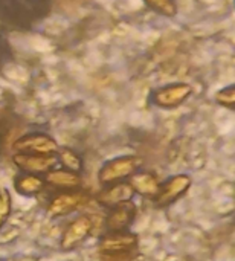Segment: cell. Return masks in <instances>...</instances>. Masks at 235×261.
<instances>
[{"label":"cell","instance_id":"cell-1","mask_svg":"<svg viewBox=\"0 0 235 261\" xmlns=\"http://www.w3.org/2000/svg\"><path fill=\"white\" fill-rule=\"evenodd\" d=\"M139 248V237L130 231L109 232L99 242V257L102 260H130Z\"/></svg>","mask_w":235,"mask_h":261},{"label":"cell","instance_id":"cell-2","mask_svg":"<svg viewBox=\"0 0 235 261\" xmlns=\"http://www.w3.org/2000/svg\"><path fill=\"white\" fill-rule=\"evenodd\" d=\"M141 165H142V159L138 156L128 154V156L113 158L101 167L98 173L99 184L107 187L116 182H124L130 179L136 171H139Z\"/></svg>","mask_w":235,"mask_h":261},{"label":"cell","instance_id":"cell-3","mask_svg":"<svg viewBox=\"0 0 235 261\" xmlns=\"http://www.w3.org/2000/svg\"><path fill=\"white\" fill-rule=\"evenodd\" d=\"M193 179L190 174H176L168 180L161 184L158 194L153 197V202L158 208H168L182 199L191 188Z\"/></svg>","mask_w":235,"mask_h":261},{"label":"cell","instance_id":"cell-4","mask_svg":"<svg viewBox=\"0 0 235 261\" xmlns=\"http://www.w3.org/2000/svg\"><path fill=\"white\" fill-rule=\"evenodd\" d=\"M14 153L24 154H38V156H55L58 151L57 141L46 133H29L18 138L14 145Z\"/></svg>","mask_w":235,"mask_h":261},{"label":"cell","instance_id":"cell-5","mask_svg":"<svg viewBox=\"0 0 235 261\" xmlns=\"http://www.w3.org/2000/svg\"><path fill=\"white\" fill-rule=\"evenodd\" d=\"M89 202V194L81 190L73 191H61L57 194L47 205V216L52 219H60L69 216L80 208H83Z\"/></svg>","mask_w":235,"mask_h":261},{"label":"cell","instance_id":"cell-6","mask_svg":"<svg viewBox=\"0 0 235 261\" xmlns=\"http://www.w3.org/2000/svg\"><path fill=\"white\" fill-rule=\"evenodd\" d=\"M93 220L87 216H80L73 222L67 225L64 229L61 239H60V248L64 252L75 251L80 248L93 232Z\"/></svg>","mask_w":235,"mask_h":261},{"label":"cell","instance_id":"cell-7","mask_svg":"<svg viewBox=\"0 0 235 261\" xmlns=\"http://www.w3.org/2000/svg\"><path fill=\"white\" fill-rule=\"evenodd\" d=\"M12 162L26 174L44 176L50 170L55 168L57 158L55 156H38V154H24V153H14Z\"/></svg>","mask_w":235,"mask_h":261},{"label":"cell","instance_id":"cell-8","mask_svg":"<svg viewBox=\"0 0 235 261\" xmlns=\"http://www.w3.org/2000/svg\"><path fill=\"white\" fill-rule=\"evenodd\" d=\"M138 208L133 200L121 203L118 206H113L106 219V226L109 232H119V231H128L133 222L136 220Z\"/></svg>","mask_w":235,"mask_h":261},{"label":"cell","instance_id":"cell-9","mask_svg":"<svg viewBox=\"0 0 235 261\" xmlns=\"http://www.w3.org/2000/svg\"><path fill=\"white\" fill-rule=\"evenodd\" d=\"M135 196H136V193H135L133 187L130 185V182L124 180V182H116V184L107 185L96 196V200H98L99 205L112 210L113 206H118L121 203L133 200Z\"/></svg>","mask_w":235,"mask_h":261},{"label":"cell","instance_id":"cell-10","mask_svg":"<svg viewBox=\"0 0 235 261\" xmlns=\"http://www.w3.org/2000/svg\"><path fill=\"white\" fill-rule=\"evenodd\" d=\"M190 95H191V87L188 84L179 83V84H171L164 89H159L154 93L153 101L159 107L173 109V107L180 106Z\"/></svg>","mask_w":235,"mask_h":261},{"label":"cell","instance_id":"cell-11","mask_svg":"<svg viewBox=\"0 0 235 261\" xmlns=\"http://www.w3.org/2000/svg\"><path fill=\"white\" fill-rule=\"evenodd\" d=\"M44 184L50 185L55 190H61V191H73V190H80L81 188V174L67 171L64 168H54L50 170L47 174H44Z\"/></svg>","mask_w":235,"mask_h":261},{"label":"cell","instance_id":"cell-12","mask_svg":"<svg viewBox=\"0 0 235 261\" xmlns=\"http://www.w3.org/2000/svg\"><path fill=\"white\" fill-rule=\"evenodd\" d=\"M130 185L133 187L136 194H141L144 197H154L159 191L161 182L156 174L148 171H136L130 177Z\"/></svg>","mask_w":235,"mask_h":261},{"label":"cell","instance_id":"cell-13","mask_svg":"<svg viewBox=\"0 0 235 261\" xmlns=\"http://www.w3.org/2000/svg\"><path fill=\"white\" fill-rule=\"evenodd\" d=\"M14 187H15V191L24 197H34L37 194H40L46 184H44V179L41 176H35V174H20L14 179Z\"/></svg>","mask_w":235,"mask_h":261},{"label":"cell","instance_id":"cell-14","mask_svg":"<svg viewBox=\"0 0 235 261\" xmlns=\"http://www.w3.org/2000/svg\"><path fill=\"white\" fill-rule=\"evenodd\" d=\"M57 162H60V165L67 170V171H72V173H76V174H81L83 168H84V162H83V158L72 148H58L57 154Z\"/></svg>","mask_w":235,"mask_h":261},{"label":"cell","instance_id":"cell-15","mask_svg":"<svg viewBox=\"0 0 235 261\" xmlns=\"http://www.w3.org/2000/svg\"><path fill=\"white\" fill-rule=\"evenodd\" d=\"M12 213V196L8 188L0 187V229L6 225Z\"/></svg>","mask_w":235,"mask_h":261},{"label":"cell","instance_id":"cell-16","mask_svg":"<svg viewBox=\"0 0 235 261\" xmlns=\"http://www.w3.org/2000/svg\"><path fill=\"white\" fill-rule=\"evenodd\" d=\"M145 3L164 15H174L176 14L174 0H145Z\"/></svg>","mask_w":235,"mask_h":261},{"label":"cell","instance_id":"cell-17","mask_svg":"<svg viewBox=\"0 0 235 261\" xmlns=\"http://www.w3.org/2000/svg\"><path fill=\"white\" fill-rule=\"evenodd\" d=\"M217 102L220 106H225L228 109H234V102H235V92L234 87H226L223 90H220L217 93Z\"/></svg>","mask_w":235,"mask_h":261}]
</instances>
